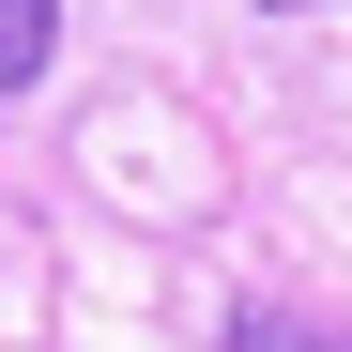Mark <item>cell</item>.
<instances>
[{"mask_svg": "<svg viewBox=\"0 0 352 352\" xmlns=\"http://www.w3.org/2000/svg\"><path fill=\"white\" fill-rule=\"evenodd\" d=\"M214 352H352V322H322V307H230Z\"/></svg>", "mask_w": 352, "mask_h": 352, "instance_id": "obj_1", "label": "cell"}, {"mask_svg": "<svg viewBox=\"0 0 352 352\" xmlns=\"http://www.w3.org/2000/svg\"><path fill=\"white\" fill-rule=\"evenodd\" d=\"M46 46H62V0H0V92H31Z\"/></svg>", "mask_w": 352, "mask_h": 352, "instance_id": "obj_2", "label": "cell"}]
</instances>
